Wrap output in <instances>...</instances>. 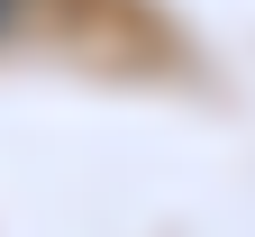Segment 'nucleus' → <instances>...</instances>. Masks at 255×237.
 Masks as SVG:
<instances>
[{"instance_id":"f257e3e1","label":"nucleus","mask_w":255,"mask_h":237,"mask_svg":"<svg viewBox=\"0 0 255 237\" xmlns=\"http://www.w3.org/2000/svg\"><path fill=\"white\" fill-rule=\"evenodd\" d=\"M0 9H9V0H0Z\"/></svg>"}]
</instances>
